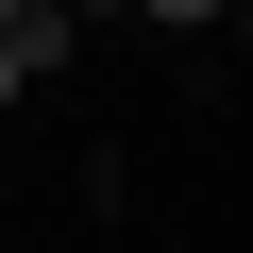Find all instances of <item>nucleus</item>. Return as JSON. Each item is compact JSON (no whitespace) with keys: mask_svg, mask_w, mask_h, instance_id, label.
<instances>
[{"mask_svg":"<svg viewBox=\"0 0 253 253\" xmlns=\"http://www.w3.org/2000/svg\"><path fill=\"white\" fill-rule=\"evenodd\" d=\"M51 17H68V34H84V17H135V0H51Z\"/></svg>","mask_w":253,"mask_h":253,"instance_id":"obj_1","label":"nucleus"},{"mask_svg":"<svg viewBox=\"0 0 253 253\" xmlns=\"http://www.w3.org/2000/svg\"><path fill=\"white\" fill-rule=\"evenodd\" d=\"M135 17H219V0H135Z\"/></svg>","mask_w":253,"mask_h":253,"instance_id":"obj_2","label":"nucleus"}]
</instances>
